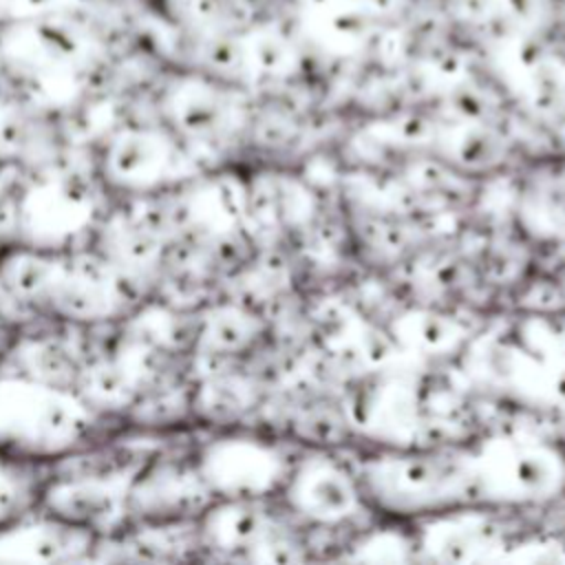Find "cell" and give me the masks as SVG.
Segmentation results:
<instances>
[{"instance_id":"obj_4","label":"cell","mask_w":565,"mask_h":565,"mask_svg":"<svg viewBox=\"0 0 565 565\" xmlns=\"http://www.w3.org/2000/svg\"><path fill=\"white\" fill-rule=\"evenodd\" d=\"M170 141L152 130H126L104 150V179L126 192H150L172 168Z\"/></svg>"},{"instance_id":"obj_2","label":"cell","mask_w":565,"mask_h":565,"mask_svg":"<svg viewBox=\"0 0 565 565\" xmlns=\"http://www.w3.org/2000/svg\"><path fill=\"white\" fill-rule=\"evenodd\" d=\"M22 230L33 247H53L79 234L93 216L90 192L68 177L35 185L22 201Z\"/></svg>"},{"instance_id":"obj_5","label":"cell","mask_w":565,"mask_h":565,"mask_svg":"<svg viewBox=\"0 0 565 565\" xmlns=\"http://www.w3.org/2000/svg\"><path fill=\"white\" fill-rule=\"evenodd\" d=\"M88 545V530L55 516L0 530V561L51 563L75 556Z\"/></svg>"},{"instance_id":"obj_8","label":"cell","mask_w":565,"mask_h":565,"mask_svg":"<svg viewBox=\"0 0 565 565\" xmlns=\"http://www.w3.org/2000/svg\"><path fill=\"white\" fill-rule=\"evenodd\" d=\"M188 477L172 468H154L132 479L128 510L146 519H166L183 512L188 503Z\"/></svg>"},{"instance_id":"obj_3","label":"cell","mask_w":565,"mask_h":565,"mask_svg":"<svg viewBox=\"0 0 565 565\" xmlns=\"http://www.w3.org/2000/svg\"><path fill=\"white\" fill-rule=\"evenodd\" d=\"M132 479L121 472L64 479L46 490L44 508L51 516L82 530H106L128 512Z\"/></svg>"},{"instance_id":"obj_10","label":"cell","mask_w":565,"mask_h":565,"mask_svg":"<svg viewBox=\"0 0 565 565\" xmlns=\"http://www.w3.org/2000/svg\"><path fill=\"white\" fill-rule=\"evenodd\" d=\"M24 481L4 461H0V527L7 525L22 508Z\"/></svg>"},{"instance_id":"obj_9","label":"cell","mask_w":565,"mask_h":565,"mask_svg":"<svg viewBox=\"0 0 565 565\" xmlns=\"http://www.w3.org/2000/svg\"><path fill=\"white\" fill-rule=\"evenodd\" d=\"M84 402L93 406H108L121 408L130 402L132 382L130 375L117 364H99L84 373L82 377Z\"/></svg>"},{"instance_id":"obj_7","label":"cell","mask_w":565,"mask_h":565,"mask_svg":"<svg viewBox=\"0 0 565 565\" xmlns=\"http://www.w3.org/2000/svg\"><path fill=\"white\" fill-rule=\"evenodd\" d=\"M64 269L66 263L44 247H22L2 258L0 282L18 298L40 300L49 298Z\"/></svg>"},{"instance_id":"obj_6","label":"cell","mask_w":565,"mask_h":565,"mask_svg":"<svg viewBox=\"0 0 565 565\" xmlns=\"http://www.w3.org/2000/svg\"><path fill=\"white\" fill-rule=\"evenodd\" d=\"M51 307L73 320H97L119 305L117 276L106 265H66L60 282L49 294Z\"/></svg>"},{"instance_id":"obj_1","label":"cell","mask_w":565,"mask_h":565,"mask_svg":"<svg viewBox=\"0 0 565 565\" xmlns=\"http://www.w3.org/2000/svg\"><path fill=\"white\" fill-rule=\"evenodd\" d=\"M90 426L88 404L53 384L0 380V448L51 457L79 444Z\"/></svg>"}]
</instances>
